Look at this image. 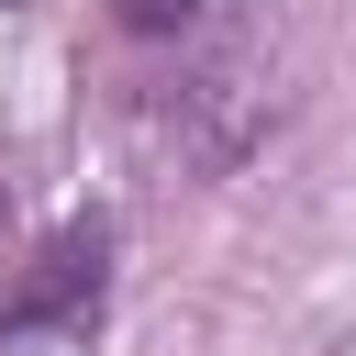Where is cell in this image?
Listing matches in <instances>:
<instances>
[{
	"instance_id": "cell-1",
	"label": "cell",
	"mask_w": 356,
	"mask_h": 356,
	"mask_svg": "<svg viewBox=\"0 0 356 356\" xmlns=\"http://www.w3.org/2000/svg\"><path fill=\"white\" fill-rule=\"evenodd\" d=\"M100 312H111V222L78 211L67 234L33 245V267H11L0 356H100Z\"/></svg>"
},
{
	"instance_id": "cell-2",
	"label": "cell",
	"mask_w": 356,
	"mask_h": 356,
	"mask_svg": "<svg viewBox=\"0 0 356 356\" xmlns=\"http://www.w3.org/2000/svg\"><path fill=\"white\" fill-rule=\"evenodd\" d=\"M200 11H211V0H111V22H122L134 44H178Z\"/></svg>"
},
{
	"instance_id": "cell-3",
	"label": "cell",
	"mask_w": 356,
	"mask_h": 356,
	"mask_svg": "<svg viewBox=\"0 0 356 356\" xmlns=\"http://www.w3.org/2000/svg\"><path fill=\"white\" fill-rule=\"evenodd\" d=\"M0 234H11V189H0Z\"/></svg>"
}]
</instances>
